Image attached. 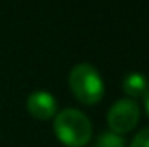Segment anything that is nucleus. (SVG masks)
<instances>
[{"label":"nucleus","mask_w":149,"mask_h":147,"mask_svg":"<svg viewBox=\"0 0 149 147\" xmlns=\"http://www.w3.org/2000/svg\"><path fill=\"white\" fill-rule=\"evenodd\" d=\"M54 133L66 147H85L92 139V123L81 111L68 107L54 116Z\"/></svg>","instance_id":"obj_1"},{"label":"nucleus","mask_w":149,"mask_h":147,"mask_svg":"<svg viewBox=\"0 0 149 147\" xmlns=\"http://www.w3.org/2000/svg\"><path fill=\"white\" fill-rule=\"evenodd\" d=\"M70 88L73 95L83 104H97L104 95V81L99 71L87 62L76 64L70 73Z\"/></svg>","instance_id":"obj_2"},{"label":"nucleus","mask_w":149,"mask_h":147,"mask_svg":"<svg viewBox=\"0 0 149 147\" xmlns=\"http://www.w3.org/2000/svg\"><path fill=\"white\" fill-rule=\"evenodd\" d=\"M139 118H141L139 104L128 97L116 101L111 106V109L108 111V125L116 135H123L134 130L139 123Z\"/></svg>","instance_id":"obj_3"},{"label":"nucleus","mask_w":149,"mask_h":147,"mask_svg":"<svg viewBox=\"0 0 149 147\" xmlns=\"http://www.w3.org/2000/svg\"><path fill=\"white\" fill-rule=\"evenodd\" d=\"M26 107L28 112L37 118V119H50L57 114V104H56V99L49 94V92H43V90H38L33 92L28 101H26Z\"/></svg>","instance_id":"obj_4"},{"label":"nucleus","mask_w":149,"mask_h":147,"mask_svg":"<svg viewBox=\"0 0 149 147\" xmlns=\"http://www.w3.org/2000/svg\"><path fill=\"white\" fill-rule=\"evenodd\" d=\"M123 90L128 95V99H132V101L146 97V94L149 92V85L146 76H142L141 73L127 74L125 80H123Z\"/></svg>","instance_id":"obj_5"},{"label":"nucleus","mask_w":149,"mask_h":147,"mask_svg":"<svg viewBox=\"0 0 149 147\" xmlns=\"http://www.w3.org/2000/svg\"><path fill=\"white\" fill-rule=\"evenodd\" d=\"M92 147H125V140L121 135H116L113 132H106L95 139Z\"/></svg>","instance_id":"obj_6"},{"label":"nucleus","mask_w":149,"mask_h":147,"mask_svg":"<svg viewBox=\"0 0 149 147\" xmlns=\"http://www.w3.org/2000/svg\"><path fill=\"white\" fill-rule=\"evenodd\" d=\"M130 147H149V126L144 128V130H141V132L134 137Z\"/></svg>","instance_id":"obj_7"},{"label":"nucleus","mask_w":149,"mask_h":147,"mask_svg":"<svg viewBox=\"0 0 149 147\" xmlns=\"http://www.w3.org/2000/svg\"><path fill=\"white\" fill-rule=\"evenodd\" d=\"M144 106H146V111H148V114H149V92L146 94V97H144Z\"/></svg>","instance_id":"obj_8"}]
</instances>
